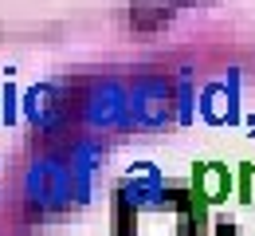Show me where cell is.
Returning <instances> with one entry per match:
<instances>
[{
    "instance_id": "6da1fadb",
    "label": "cell",
    "mask_w": 255,
    "mask_h": 236,
    "mask_svg": "<svg viewBox=\"0 0 255 236\" xmlns=\"http://www.w3.org/2000/svg\"><path fill=\"white\" fill-rule=\"evenodd\" d=\"M232 189H236V177H232V169L224 166V162H200V166H192L189 197L200 201L204 209L224 205L228 197H232Z\"/></svg>"
},
{
    "instance_id": "7a4b0ae2",
    "label": "cell",
    "mask_w": 255,
    "mask_h": 236,
    "mask_svg": "<svg viewBox=\"0 0 255 236\" xmlns=\"http://www.w3.org/2000/svg\"><path fill=\"white\" fill-rule=\"evenodd\" d=\"M252 189H255V162H240V173H236V193H240V201H244V205L252 201Z\"/></svg>"
},
{
    "instance_id": "3957f363",
    "label": "cell",
    "mask_w": 255,
    "mask_h": 236,
    "mask_svg": "<svg viewBox=\"0 0 255 236\" xmlns=\"http://www.w3.org/2000/svg\"><path fill=\"white\" fill-rule=\"evenodd\" d=\"M0 122H8V126L16 122V87L12 83L0 91Z\"/></svg>"
},
{
    "instance_id": "277c9868",
    "label": "cell",
    "mask_w": 255,
    "mask_h": 236,
    "mask_svg": "<svg viewBox=\"0 0 255 236\" xmlns=\"http://www.w3.org/2000/svg\"><path fill=\"white\" fill-rule=\"evenodd\" d=\"M216 236H240V225H236V221H220V225H216Z\"/></svg>"
}]
</instances>
